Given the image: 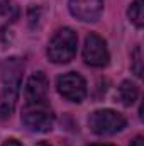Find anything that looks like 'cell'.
Returning <instances> with one entry per match:
<instances>
[{"mask_svg": "<svg viewBox=\"0 0 144 146\" xmlns=\"http://www.w3.org/2000/svg\"><path fill=\"white\" fill-rule=\"evenodd\" d=\"M0 15L7 21H17L20 15V9L15 0H0Z\"/></svg>", "mask_w": 144, "mask_h": 146, "instance_id": "8fae6325", "label": "cell"}, {"mask_svg": "<svg viewBox=\"0 0 144 146\" xmlns=\"http://www.w3.org/2000/svg\"><path fill=\"white\" fill-rule=\"evenodd\" d=\"M137 97H139V88H137V85H136L134 82H131V80H124V82L120 83V87H119V99H120V102H122L124 106L131 107V106L137 100Z\"/></svg>", "mask_w": 144, "mask_h": 146, "instance_id": "9c48e42d", "label": "cell"}, {"mask_svg": "<svg viewBox=\"0 0 144 146\" xmlns=\"http://www.w3.org/2000/svg\"><path fill=\"white\" fill-rule=\"evenodd\" d=\"M0 146H22V145H20V143H19L17 139L10 138V139H5V141H3V143H2Z\"/></svg>", "mask_w": 144, "mask_h": 146, "instance_id": "4fadbf2b", "label": "cell"}, {"mask_svg": "<svg viewBox=\"0 0 144 146\" xmlns=\"http://www.w3.org/2000/svg\"><path fill=\"white\" fill-rule=\"evenodd\" d=\"M127 17L129 21L137 27L141 29L144 26V0H134L129 9H127Z\"/></svg>", "mask_w": 144, "mask_h": 146, "instance_id": "30bf717a", "label": "cell"}, {"mask_svg": "<svg viewBox=\"0 0 144 146\" xmlns=\"http://www.w3.org/2000/svg\"><path fill=\"white\" fill-rule=\"evenodd\" d=\"M81 54H83L85 63L90 66H95V68H104L110 61V53H108L105 39L95 33H90L85 37Z\"/></svg>", "mask_w": 144, "mask_h": 146, "instance_id": "5b68a950", "label": "cell"}, {"mask_svg": "<svg viewBox=\"0 0 144 146\" xmlns=\"http://www.w3.org/2000/svg\"><path fill=\"white\" fill-rule=\"evenodd\" d=\"M131 146H144V138L143 136H136L134 141L131 143Z\"/></svg>", "mask_w": 144, "mask_h": 146, "instance_id": "5bb4252c", "label": "cell"}, {"mask_svg": "<svg viewBox=\"0 0 144 146\" xmlns=\"http://www.w3.org/2000/svg\"><path fill=\"white\" fill-rule=\"evenodd\" d=\"M105 0H70L68 7L73 17L81 22H97L104 12Z\"/></svg>", "mask_w": 144, "mask_h": 146, "instance_id": "52a82bcc", "label": "cell"}, {"mask_svg": "<svg viewBox=\"0 0 144 146\" xmlns=\"http://www.w3.org/2000/svg\"><path fill=\"white\" fill-rule=\"evenodd\" d=\"M49 94V80L42 72H36L29 76L24 88V104H39L48 102Z\"/></svg>", "mask_w": 144, "mask_h": 146, "instance_id": "ba28073f", "label": "cell"}, {"mask_svg": "<svg viewBox=\"0 0 144 146\" xmlns=\"http://www.w3.org/2000/svg\"><path fill=\"white\" fill-rule=\"evenodd\" d=\"M131 68L134 70V73L137 76H141L143 73V53H141V46H136V49L132 51V63Z\"/></svg>", "mask_w": 144, "mask_h": 146, "instance_id": "7c38bea8", "label": "cell"}, {"mask_svg": "<svg viewBox=\"0 0 144 146\" xmlns=\"http://www.w3.org/2000/svg\"><path fill=\"white\" fill-rule=\"evenodd\" d=\"M36 146H51L49 143H46V141H41V143H37Z\"/></svg>", "mask_w": 144, "mask_h": 146, "instance_id": "9a60e30c", "label": "cell"}, {"mask_svg": "<svg viewBox=\"0 0 144 146\" xmlns=\"http://www.w3.org/2000/svg\"><path fill=\"white\" fill-rule=\"evenodd\" d=\"M20 119L24 126L34 133H48L54 126V112L51 109L49 102L24 104Z\"/></svg>", "mask_w": 144, "mask_h": 146, "instance_id": "277c9868", "label": "cell"}, {"mask_svg": "<svg viewBox=\"0 0 144 146\" xmlns=\"http://www.w3.org/2000/svg\"><path fill=\"white\" fill-rule=\"evenodd\" d=\"M78 46V36L71 27H63L54 33V36L48 42V58L56 65L70 63L76 54Z\"/></svg>", "mask_w": 144, "mask_h": 146, "instance_id": "7a4b0ae2", "label": "cell"}, {"mask_svg": "<svg viewBox=\"0 0 144 146\" xmlns=\"http://www.w3.org/2000/svg\"><path fill=\"white\" fill-rule=\"evenodd\" d=\"M24 61L17 56L0 61V121L9 119L20 94Z\"/></svg>", "mask_w": 144, "mask_h": 146, "instance_id": "6da1fadb", "label": "cell"}, {"mask_svg": "<svg viewBox=\"0 0 144 146\" xmlns=\"http://www.w3.org/2000/svg\"><path fill=\"white\" fill-rule=\"evenodd\" d=\"M127 126V119L112 109H98L88 115V127L92 133L98 136H112L124 131Z\"/></svg>", "mask_w": 144, "mask_h": 146, "instance_id": "3957f363", "label": "cell"}, {"mask_svg": "<svg viewBox=\"0 0 144 146\" xmlns=\"http://www.w3.org/2000/svg\"><path fill=\"white\" fill-rule=\"evenodd\" d=\"M56 88L63 99L75 102V104H80L87 97V82L76 72H68L59 75L56 80Z\"/></svg>", "mask_w": 144, "mask_h": 146, "instance_id": "8992f818", "label": "cell"}, {"mask_svg": "<svg viewBox=\"0 0 144 146\" xmlns=\"http://www.w3.org/2000/svg\"><path fill=\"white\" fill-rule=\"evenodd\" d=\"M92 146H114V145H104V143H98V145H92Z\"/></svg>", "mask_w": 144, "mask_h": 146, "instance_id": "2e32d148", "label": "cell"}]
</instances>
